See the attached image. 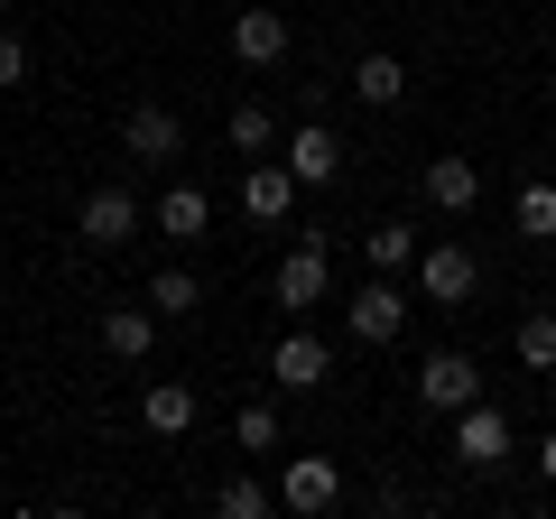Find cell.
Segmentation results:
<instances>
[{
    "mask_svg": "<svg viewBox=\"0 0 556 519\" xmlns=\"http://www.w3.org/2000/svg\"><path fill=\"white\" fill-rule=\"evenodd\" d=\"M232 65H251V75L288 65V20L278 10H232Z\"/></svg>",
    "mask_w": 556,
    "mask_h": 519,
    "instance_id": "11",
    "label": "cell"
},
{
    "mask_svg": "<svg viewBox=\"0 0 556 519\" xmlns=\"http://www.w3.org/2000/svg\"><path fill=\"white\" fill-rule=\"evenodd\" d=\"M75 232L93 241V251H121V241L139 232V195H130V186H93L84 214H75Z\"/></svg>",
    "mask_w": 556,
    "mask_h": 519,
    "instance_id": "9",
    "label": "cell"
},
{
    "mask_svg": "<svg viewBox=\"0 0 556 519\" xmlns=\"http://www.w3.org/2000/svg\"><path fill=\"white\" fill-rule=\"evenodd\" d=\"M149 306H159V316H195L204 279H195V269H159V279H149Z\"/></svg>",
    "mask_w": 556,
    "mask_h": 519,
    "instance_id": "22",
    "label": "cell"
},
{
    "mask_svg": "<svg viewBox=\"0 0 556 519\" xmlns=\"http://www.w3.org/2000/svg\"><path fill=\"white\" fill-rule=\"evenodd\" d=\"M343 334H353V343H399V334H408V298H399L390 269H371V279L343 298Z\"/></svg>",
    "mask_w": 556,
    "mask_h": 519,
    "instance_id": "1",
    "label": "cell"
},
{
    "mask_svg": "<svg viewBox=\"0 0 556 519\" xmlns=\"http://www.w3.org/2000/svg\"><path fill=\"white\" fill-rule=\"evenodd\" d=\"M241 214H251V223H288V214H298V177H288L278 159H251V167H241Z\"/></svg>",
    "mask_w": 556,
    "mask_h": 519,
    "instance_id": "12",
    "label": "cell"
},
{
    "mask_svg": "<svg viewBox=\"0 0 556 519\" xmlns=\"http://www.w3.org/2000/svg\"><path fill=\"white\" fill-rule=\"evenodd\" d=\"M510 445H519L510 408H492V400H464V408H455V464H464V473H492V464H510Z\"/></svg>",
    "mask_w": 556,
    "mask_h": 519,
    "instance_id": "2",
    "label": "cell"
},
{
    "mask_svg": "<svg viewBox=\"0 0 556 519\" xmlns=\"http://www.w3.org/2000/svg\"><path fill=\"white\" fill-rule=\"evenodd\" d=\"M417 241H427V232H417V223H371V232H362V260H371V269H390V279H399V269H408V260H417Z\"/></svg>",
    "mask_w": 556,
    "mask_h": 519,
    "instance_id": "19",
    "label": "cell"
},
{
    "mask_svg": "<svg viewBox=\"0 0 556 519\" xmlns=\"http://www.w3.org/2000/svg\"><path fill=\"white\" fill-rule=\"evenodd\" d=\"M547 177H556V159H547Z\"/></svg>",
    "mask_w": 556,
    "mask_h": 519,
    "instance_id": "29",
    "label": "cell"
},
{
    "mask_svg": "<svg viewBox=\"0 0 556 519\" xmlns=\"http://www.w3.org/2000/svg\"><path fill=\"white\" fill-rule=\"evenodd\" d=\"M408 269H417V298H427V306H464L482 288V260L464 251V241H417Z\"/></svg>",
    "mask_w": 556,
    "mask_h": 519,
    "instance_id": "3",
    "label": "cell"
},
{
    "mask_svg": "<svg viewBox=\"0 0 556 519\" xmlns=\"http://www.w3.org/2000/svg\"><path fill=\"white\" fill-rule=\"evenodd\" d=\"M149 223H159L167 241H204V223H214V195H204V186H186V177H167V195L149 204Z\"/></svg>",
    "mask_w": 556,
    "mask_h": 519,
    "instance_id": "14",
    "label": "cell"
},
{
    "mask_svg": "<svg viewBox=\"0 0 556 519\" xmlns=\"http://www.w3.org/2000/svg\"><path fill=\"white\" fill-rule=\"evenodd\" d=\"M139 427L177 445L186 427H195V390H186V380H149V390H139Z\"/></svg>",
    "mask_w": 556,
    "mask_h": 519,
    "instance_id": "15",
    "label": "cell"
},
{
    "mask_svg": "<svg viewBox=\"0 0 556 519\" xmlns=\"http://www.w3.org/2000/svg\"><path fill=\"white\" fill-rule=\"evenodd\" d=\"M334 501H343L334 464H325V455H288V473H278V510H306V519H316V510H334Z\"/></svg>",
    "mask_w": 556,
    "mask_h": 519,
    "instance_id": "10",
    "label": "cell"
},
{
    "mask_svg": "<svg viewBox=\"0 0 556 519\" xmlns=\"http://www.w3.org/2000/svg\"><path fill=\"white\" fill-rule=\"evenodd\" d=\"M417 195L437 204V214H473V204H482V167H473V159H427Z\"/></svg>",
    "mask_w": 556,
    "mask_h": 519,
    "instance_id": "13",
    "label": "cell"
},
{
    "mask_svg": "<svg viewBox=\"0 0 556 519\" xmlns=\"http://www.w3.org/2000/svg\"><path fill=\"white\" fill-rule=\"evenodd\" d=\"M0 232H10V195H0Z\"/></svg>",
    "mask_w": 556,
    "mask_h": 519,
    "instance_id": "27",
    "label": "cell"
},
{
    "mask_svg": "<svg viewBox=\"0 0 556 519\" xmlns=\"http://www.w3.org/2000/svg\"><path fill=\"white\" fill-rule=\"evenodd\" d=\"M0 10H20V0H0Z\"/></svg>",
    "mask_w": 556,
    "mask_h": 519,
    "instance_id": "28",
    "label": "cell"
},
{
    "mask_svg": "<svg viewBox=\"0 0 556 519\" xmlns=\"http://www.w3.org/2000/svg\"><path fill=\"white\" fill-rule=\"evenodd\" d=\"M353 93H362V102H371V112H390V102H399V93H408V65H399V56H390V47H371V56H362V65H353Z\"/></svg>",
    "mask_w": 556,
    "mask_h": 519,
    "instance_id": "17",
    "label": "cell"
},
{
    "mask_svg": "<svg viewBox=\"0 0 556 519\" xmlns=\"http://www.w3.org/2000/svg\"><path fill=\"white\" fill-rule=\"evenodd\" d=\"M20 84H28V38L0 28V93H20Z\"/></svg>",
    "mask_w": 556,
    "mask_h": 519,
    "instance_id": "25",
    "label": "cell"
},
{
    "mask_svg": "<svg viewBox=\"0 0 556 519\" xmlns=\"http://www.w3.org/2000/svg\"><path fill=\"white\" fill-rule=\"evenodd\" d=\"M510 353H519V371H529V380H556V316H529L510 334Z\"/></svg>",
    "mask_w": 556,
    "mask_h": 519,
    "instance_id": "21",
    "label": "cell"
},
{
    "mask_svg": "<svg viewBox=\"0 0 556 519\" xmlns=\"http://www.w3.org/2000/svg\"><path fill=\"white\" fill-rule=\"evenodd\" d=\"M223 140H232V159H269V149H278V121H269V102H232Z\"/></svg>",
    "mask_w": 556,
    "mask_h": 519,
    "instance_id": "18",
    "label": "cell"
},
{
    "mask_svg": "<svg viewBox=\"0 0 556 519\" xmlns=\"http://www.w3.org/2000/svg\"><path fill=\"white\" fill-rule=\"evenodd\" d=\"M269 380L288 390V400H316L325 380H334V343L325 334H278L269 343Z\"/></svg>",
    "mask_w": 556,
    "mask_h": 519,
    "instance_id": "4",
    "label": "cell"
},
{
    "mask_svg": "<svg viewBox=\"0 0 556 519\" xmlns=\"http://www.w3.org/2000/svg\"><path fill=\"white\" fill-rule=\"evenodd\" d=\"M464 400H482V362L473 353H427V362H417V408L455 418Z\"/></svg>",
    "mask_w": 556,
    "mask_h": 519,
    "instance_id": "6",
    "label": "cell"
},
{
    "mask_svg": "<svg viewBox=\"0 0 556 519\" xmlns=\"http://www.w3.org/2000/svg\"><path fill=\"white\" fill-rule=\"evenodd\" d=\"M269 298L288 306V316H306V306H325V298H334V260H325V241H306V251H288V260H278Z\"/></svg>",
    "mask_w": 556,
    "mask_h": 519,
    "instance_id": "8",
    "label": "cell"
},
{
    "mask_svg": "<svg viewBox=\"0 0 556 519\" xmlns=\"http://www.w3.org/2000/svg\"><path fill=\"white\" fill-rule=\"evenodd\" d=\"M278 167L298 186H334L343 177V140L325 130V121H298V130H278Z\"/></svg>",
    "mask_w": 556,
    "mask_h": 519,
    "instance_id": "7",
    "label": "cell"
},
{
    "mask_svg": "<svg viewBox=\"0 0 556 519\" xmlns=\"http://www.w3.org/2000/svg\"><path fill=\"white\" fill-rule=\"evenodd\" d=\"M232 445H241V455H278V408H269V400H241Z\"/></svg>",
    "mask_w": 556,
    "mask_h": 519,
    "instance_id": "23",
    "label": "cell"
},
{
    "mask_svg": "<svg viewBox=\"0 0 556 519\" xmlns=\"http://www.w3.org/2000/svg\"><path fill=\"white\" fill-rule=\"evenodd\" d=\"M159 343V306H102V353L112 362H149Z\"/></svg>",
    "mask_w": 556,
    "mask_h": 519,
    "instance_id": "16",
    "label": "cell"
},
{
    "mask_svg": "<svg viewBox=\"0 0 556 519\" xmlns=\"http://www.w3.org/2000/svg\"><path fill=\"white\" fill-rule=\"evenodd\" d=\"M121 149H130L139 167H167V159H186V121L167 112V102H130V112H121Z\"/></svg>",
    "mask_w": 556,
    "mask_h": 519,
    "instance_id": "5",
    "label": "cell"
},
{
    "mask_svg": "<svg viewBox=\"0 0 556 519\" xmlns=\"http://www.w3.org/2000/svg\"><path fill=\"white\" fill-rule=\"evenodd\" d=\"M214 510H223V519H269L278 492H269V482H251V473H232V482L214 492Z\"/></svg>",
    "mask_w": 556,
    "mask_h": 519,
    "instance_id": "24",
    "label": "cell"
},
{
    "mask_svg": "<svg viewBox=\"0 0 556 519\" xmlns=\"http://www.w3.org/2000/svg\"><path fill=\"white\" fill-rule=\"evenodd\" d=\"M510 223H519L529 241H556V177H529V186H519V195H510Z\"/></svg>",
    "mask_w": 556,
    "mask_h": 519,
    "instance_id": "20",
    "label": "cell"
},
{
    "mask_svg": "<svg viewBox=\"0 0 556 519\" xmlns=\"http://www.w3.org/2000/svg\"><path fill=\"white\" fill-rule=\"evenodd\" d=\"M538 473L556 482V427H547V436H538Z\"/></svg>",
    "mask_w": 556,
    "mask_h": 519,
    "instance_id": "26",
    "label": "cell"
}]
</instances>
